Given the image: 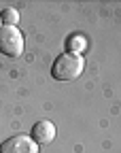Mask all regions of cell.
I'll list each match as a JSON object with an SVG mask.
<instances>
[{
    "instance_id": "6da1fadb",
    "label": "cell",
    "mask_w": 121,
    "mask_h": 153,
    "mask_svg": "<svg viewBox=\"0 0 121 153\" xmlns=\"http://www.w3.org/2000/svg\"><path fill=\"white\" fill-rule=\"evenodd\" d=\"M85 68V60L81 57V53H62L53 62L51 66V74L55 76L57 81H74L81 76Z\"/></svg>"
},
{
    "instance_id": "7a4b0ae2",
    "label": "cell",
    "mask_w": 121,
    "mask_h": 153,
    "mask_svg": "<svg viewBox=\"0 0 121 153\" xmlns=\"http://www.w3.org/2000/svg\"><path fill=\"white\" fill-rule=\"evenodd\" d=\"M0 53L7 57H19L24 53V34L17 26H0Z\"/></svg>"
},
{
    "instance_id": "3957f363",
    "label": "cell",
    "mask_w": 121,
    "mask_h": 153,
    "mask_svg": "<svg viewBox=\"0 0 121 153\" xmlns=\"http://www.w3.org/2000/svg\"><path fill=\"white\" fill-rule=\"evenodd\" d=\"M0 153H38V145L28 134H17L0 145Z\"/></svg>"
},
{
    "instance_id": "277c9868",
    "label": "cell",
    "mask_w": 121,
    "mask_h": 153,
    "mask_svg": "<svg viewBox=\"0 0 121 153\" xmlns=\"http://www.w3.org/2000/svg\"><path fill=\"white\" fill-rule=\"evenodd\" d=\"M32 138L36 140V145H49L55 138V126L51 121H36L32 128Z\"/></svg>"
},
{
    "instance_id": "5b68a950",
    "label": "cell",
    "mask_w": 121,
    "mask_h": 153,
    "mask_svg": "<svg viewBox=\"0 0 121 153\" xmlns=\"http://www.w3.org/2000/svg\"><path fill=\"white\" fill-rule=\"evenodd\" d=\"M0 19H2L7 26H17V24H19V13H17L15 9H7L2 15H0Z\"/></svg>"
},
{
    "instance_id": "8992f818",
    "label": "cell",
    "mask_w": 121,
    "mask_h": 153,
    "mask_svg": "<svg viewBox=\"0 0 121 153\" xmlns=\"http://www.w3.org/2000/svg\"><path fill=\"white\" fill-rule=\"evenodd\" d=\"M85 38L83 36H72L70 41H68V49H70V53H79V51H83L85 49Z\"/></svg>"
}]
</instances>
